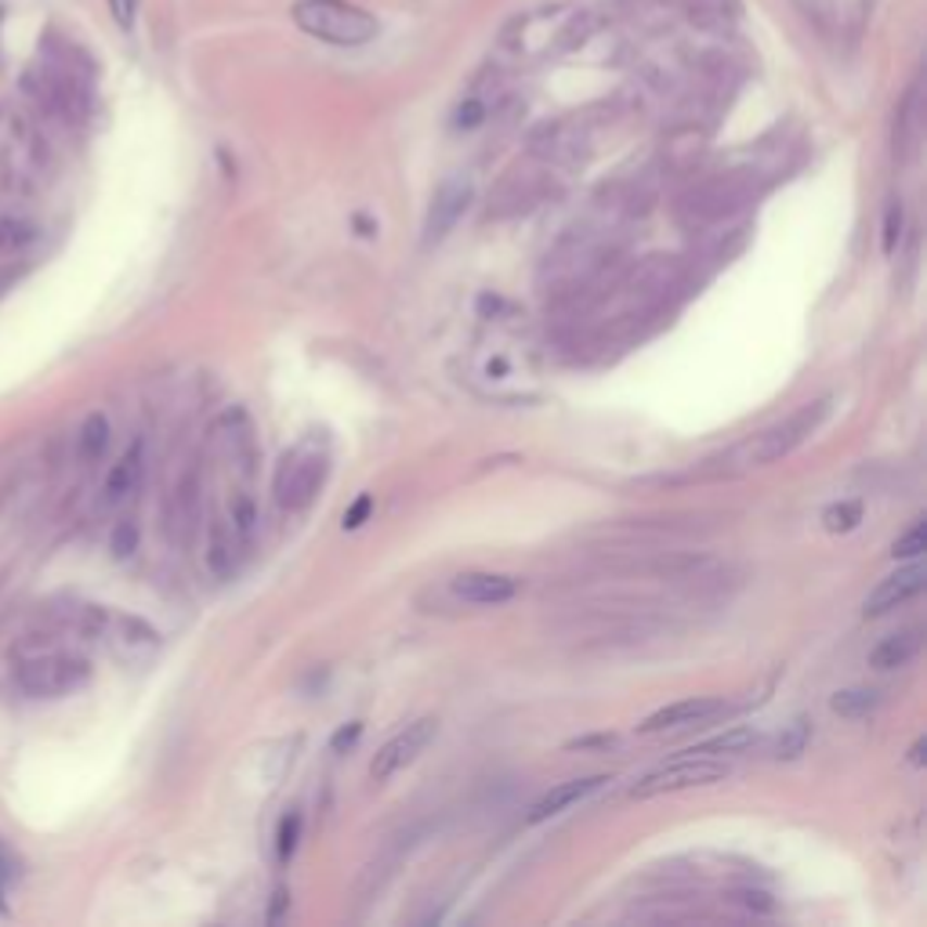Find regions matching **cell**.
<instances>
[{
	"mask_svg": "<svg viewBox=\"0 0 927 927\" xmlns=\"http://www.w3.org/2000/svg\"><path fill=\"white\" fill-rule=\"evenodd\" d=\"M294 23L308 37H319L338 48H359L377 37V18L348 0H297Z\"/></svg>",
	"mask_w": 927,
	"mask_h": 927,
	"instance_id": "1",
	"label": "cell"
},
{
	"mask_svg": "<svg viewBox=\"0 0 927 927\" xmlns=\"http://www.w3.org/2000/svg\"><path fill=\"white\" fill-rule=\"evenodd\" d=\"M91 682V663L73 652H37L15 666L18 693L29 699H59Z\"/></svg>",
	"mask_w": 927,
	"mask_h": 927,
	"instance_id": "2",
	"label": "cell"
},
{
	"mask_svg": "<svg viewBox=\"0 0 927 927\" xmlns=\"http://www.w3.org/2000/svg\"><path fill=\"white\" fill-rule=\"evenodd\" d=\"M322 479H327V446L312 435L305 442H297L294 449L283 453L272 479V493L276 504L287 511H301L308 508L312 497L319 493Z\"/></svg>",
	"mask_w": 927,
	"mask_h": 927,
	"instance_id": "3",
	"label": "cell"
},
{
	"mask_svg": "<svg viewBox=\"0 0 927 927\" xmlns=\"http://www.w3.org/2000/svg\"><path fill=\"white\" fill-rule=\"evenodd\" d=\"M826 414H829V398L808 403V406L797 409V414L779 420V424L764 428L750 442H742V446L736 449V457L747 464V468H764V464H775V460L790 457V453L801 446V442L812 435L818 424H823Z\"/></svg>",
	"mask_w": 927,
	"mask_h": 927,
	"instance_id": "4",
	"label": "cell"
},
{
	"mask_svg": "<svg viewBox=\"0 0 927 927\" xmlns=\"http://www.w3.org/2000/svg\"><path fill=\"white\" fill-rule=\"evenodd\" d=\"M728 775V764L718 758H703V753H685L677 761H666L660 769L645 772L638 783L631 786L634 801H649V797L660 793H677L688 790V786H707V783H721Z\"/></svg>",
	"mask_w": 927,
	"mask_h": 927,
	"instance_id": "5",
	"label": "cell"
},
{
	"mask_svg": "<svg viewBox=\"0 0 927 927\" xmlns=\"http://www.w3.org/2000/svg\"><path fill=\"white\" fill-rule=\"evenodd\" d=\"M435 736H439V721L435 718H417L414 725H406L395 739H388L384 747L377 750V758L370 764V779L373 783L392 779L395 772H403L406 764H414Z\"/></svg>",
	"mask_w": 927,
	"mask_h": 927,
	"instance_id": "6",
	"label": "cell"
},
{
	"mask_svg": "<svg viewBox=\"0 0 927 927\" xmlns=\"http://www.w3.org/2000/svg\"><path fill=\"white\" fill-rule=\"evenodd\" d=\"M732 707L725 699H714V696H693V699H682V703H671L663 710H656L638 725V732L652 736V732H674V728H703L710 721L718 718H728Z\"/></svg>",
	"mask_w": 927,
	"mask_h": 927,
	"instance_id": "7",
	"label": "cell"
},
{
	"mask_svg": "<svg viewBox=\"0 0 927 927\" xmlns=\"http://www.w3.org/2000/svg\"><path fill=\"white\" fill-rule=\"evenodd\" d=\"M924 580H927V569L920 562H913V566L899 569V573L884 576L880 584L866 595V601H862V612H866V617H884V612L905 606V601L916 598L924 591Z\"/></svg>",
	"mask_w": 927,
	"mask_h": 927,
	"instance_id": "8",
	"label": "cell"
},
{
	"mask_svg": "<svg viewBox=\"0 0 927 927\" xmlns=\"http://www.w3.org/2000/svg\"><path fill=\"white\" fill-rule=\"evenodd\" d=\"M468 203H471V181L468 178L457 175V178L442 181L435 200H431V207H428V225H424L428 240H442V236L457 225L460 214L468 211Z\"/></svg>",
	"mask_w": 927,
	"mask_h": 927,
	"instance_id": "9",
	"label": "cell"
},
{
	"mask_svg": "<svg viewBox=\"0 0 927 927\" xmlns=\"http://www.w3.org/2000/svg\"><path fill=\"white\" fill-rule=\"evenodd\" d=\"M453 591L464 601H475V606H504V601L515 598L519 584L504 573H460L453 576Z\"/></svg>",
	"mask_w": 927,
	"mask_h": 927,
	"instance_id": "10",
	"label": "cell"
},
{
	"mask_svg": "<svg viewBox=\"0 0 927 927\" xmlns=\"http://www.w3.org/2000/svg\"><path fill=\"white\" fill-rule=\"evenodd\" d=\"M606 783H609L606 775H587V779H569V783H558L555 790H547V793L541 797V801H536V804L530 808V815H525V823H530V826L544 823V818H551V815H558V812H566L569 804L584 801L587 793L601 790V786H606Z\"/></svg>",
	"mask_w": 927,
	"mask_h": 927,
	"instance_id": "11",
	"label": "cell"
},
{
	"mask_svg": "<svg viewBox=\"0 0 927 927\" xmlns=\"http://www.w3.org/2000/svg\"><path fill=\"white\" fill-rule=\"evenodd\" d=\"M920 645H924V634L916 627L894 631L869 652V666H877V671H899V666H910L916 656H920Z\"/></svg>",
	"mask_w": 927,
	"mask_h": 927,
	"instance_id": "12",
	"label": "cell"
},
{
	"mask_svg": "<svg viewBox=\"0 0 927 927\" xmlns=\"http://www.w3.org/2000/svg\"><path fill=\"white\" fill-rule=\"evenodd\" d=\"M138 479H142V442H135V446L113 464L110 479H105V500H110V504L127 500L135 493Z\"/></svg>",
	"mask_w": 927,
	"mask_h": 927,
	"instance_id": "13",
	"label": "cell"
},
{
	"mask_svg": "<svg viewBox=\"0 0 927 927\" xmlns=\"http://www.w3.org/2000/svg\"><path fill=\"white\" fill-rule=\"evenodd\" d=\"M758 747H761L758 728H728L725 736L699 742V747H693L688 753H703V758H739V753H750Z\"/></svg>",
	"mask_w": 927,
	"mask_h": 927,
	"instance_id": "14",
	"label": "cell"
},
{
	"mask_svg": "<svg viewBox=\"0 0 927 927\" xmlns=\"http://www.w3.org/2000/svg\"><path fill=\"white\" fill-rule=\"evenodd\" d=\"M207 566L214 576H229L236 569V536L225 522H214L211 525V536H207Z\"/></svg>",
	"mask_w": 927,
	"mask_h": 927,
	"instance_id": "15",
	"label": "cell"
},
{
	"mask_svg": "<svg viewBox=\"0 0 927 927\" xmlns=\"http://www.w3.org/2000/svg\"><path fill=\"white\" fill-rule=\"evenodd\" d=\"M105 446H110V420L102 414H88V420L80 424V435H77V449L84 460H99Z\"/></svg>",
	"mask_w": 927,
	"mask_h": 927,
	"instance_id": "16",
	"label": "cell"
},
{
	"mask_svg": "<svg viewBox=\"0 0 927 927\" xmlns=\"http://www.w3.org/2000/svg\"><path fill=\"white\" fill-rule=\"evenodd\" d=\"M829 707L840 718H862L877 707V693H869V688H848V693H837L829 699Z\"/></svg>",
	"mask_w": 927,
	"mask_h": 927,
	"instance_id": "17",
	"label": "cell"
},
{
	"mask_svg": "<svg viewBox=\"0 0 927 927\" xmlns=\"http://www.w3.org/2000/svg\"><path fill=\"white\" fill-rule=\"evenodd\" d=\"M808 736H812V728H808V721H804V718L790 721V725H786V728L779 732V739H775V758L793 761L797 753H804Z\"/></svg>",
	"mask_w": 927,
	"mask_h": 927,
	"instance_id": "18",
	"label": "cell"
},
{
	"mask_svg": "<svg viewBox=\"0 0 927 927\" xmlns=\"http://www.w3.org/2000/svg\"><path fill=\"white\" fill-rule=\"evenodd\" d=\"M823 522H826L829 533H851V530H855V525L862 522V504H859V500L834 504V508H826Z\"/></svg>",
	"mask_w": 927,
	"mask_h": 927,
	"instance_id": "19",
	"label": "cell"
},
{
	"mask_svg": "<svg viewBox=\"0 0 927 927\" xmlns=\"http://www.w3.org/2000/svg\"><path fill=\"white\" fill-rule=\"evenodd\" d=\"M924 551H927V525H924V519H916L910 530H905L899 541H894L891 555L894 558H920Z\"/></svg>",
	"mask_w": 927,
	"mask_h": 927,
	"instance_id": "20",
	"label": "cell"
},
{
	"mask_svg": "<svg viewBox=\"0 0 927 927\" xmlns=\"http://www.w3.org/2000/svg\"><path fill=\"white\" fill-rule=\"evenodd\" d=\"M34 240V229L26 221H15V218H0V254H15Z\"/></svg>",
	"mask_w": 927,
	"mask_h": 927,
	"instance_id": "21",
	"label": "cell"
},
{
	"mask_svg": "<svg viewBox=\"0 0 927 927\" xmlns=\"http://www.w3.org/2000/svg\"><path fill=\"white\" fill-rule=\"evenodd\" d=\"M297 837H301V812H290L283 815V823H279V840H276L279 862H287L297 851Z\"/></svg>",
	"mask_w": 927,
	"mask_h": 927,
	"instance_id": "22",
	"label": "cell"
},
{
	"mask_svg": "<svg viewBox=\"0 0 927 927\" xmlns=\"http://www.w3.org/2000/svg\"><path fill=\"white\" fill-rule=\"evenodd\" d=\"M23 877V859L15 855V848L0 837V884H15Z\"/></svg>",
	"mask_w": 927,
	"mask_h": 927,
	"instance_id": "23",
	"label": "cell"
},
{
	"mask_svg": "<svg viewBox=\"0 0 927 927\" xmlns=\"http://www.w3.org/2000/svg\"><path fill=\"white\" fill-rule=\"evenodd\" d=\"M138 547V530H135V522H120L113 530V555L116 558H127Z\"/></svg>",
	"mask_w": 927,
	"mask_h": 927,
	"instance_id": "24",
	"label": "cell"
},
{
	"mask_svg": "<svg viewBox=\"0 0 927 927\" xmlns=\"http://www.w3.org/2000/svg\"><path fill=\"white\" fill-rule=\"evenodd\" d=\"M370 511H373V497H370V493H363V497L355 500L348 511H344V522H341V525H344V530H359V525L370 519Z\"/></svg>",
	"mask_w": 927,
	"mask_h": 927,
	"instance_id": "25",
	"label": "cell"
},
{
	"mask_svg": "<svg viewBox=\"0 0 927 927\" xmlns=\"http://www.w3.org/2000/svg\"><path fill=\"white\" fill-rule=\"evenodd\" d=\"M899 232H902V207H888V218H884V254H894Z\"/></svg>",
	"mask_w": 927,
	"mask_h": 927,
	"instance_id": "26",
	"label": "cell"
},
{
	"mask_svg": "<svg viewBox=\"0 0 927 927\" xmlns=\"http://www.w3.org/2000/svg\"><path fill=\"white\" fill-rule=\"evenodd\" d=\"M359 736H363V721H348V725H341L338 732H333L330 747L338 753H344V750H352L355 742H359Z\"/></svg>",
	"mask_w": 927,
	"mask_h": 927,
	"instance_id": "27",
	"label": "cell"
},
{
	"mask_svg": "<svg viewBox=\"0 0 927 927\" xmlns=\"http://www.w3.org/2000/svg\"><path fill=\"white\" fill-rule=\"evenodd\" d=\"M138 4H142V0H110V12H113V18H116V23H120L124 29H131V26H135V15H138Z\"/></svg>",
	"mask_w": 927,
	"mask_h": 927,
	"instance_id": "28",
	"label": "cell"
},
{
	"mask_svg": "<svg viewBox=\"0 0 927 927\" xmlns=\"http://www.w3.org/2000/svg\"><path fill=\"white\" fill-rule=\"evenodd\" d=\"M236 533L240 536H251V530H254V504L251 500H240L236 504Z\"/></svg>",
	"mask_w": 927,
	"mask_h": 927,
	"instance_id": "29",
	"label": "cell"
},
{
	"mask_svg": "<svg viewBox=\"0 0 927 927\" xmlns=\"http://www.w3.org/2000/svg\"><path fill=\"white\" fill-rule=\"evenodd\" d=\"M479 120H482V105H479V102L460 105V113H457V127H475Z\"/></svg>",
	"mask_w": 927,
	"mask_h": 927,
	"instance_id": "30",
	"label": "cell"
},
{
	"mask_svg": "<svg viewBox=\"0 0 927 927\" xmlns=\"http://www.w3.org/2000/svg\"><path fill=\"white\" fill-rule=\"evenodd\" d=\"M910 761H913V764H924V739H920V742H916V747H913Z\"/></svg>",
	"mask_w": 927,
	"mask_h": 927,
	"instance_id": "31",
	"label": "cell"
},
{
	"mask_svg": "<svg viewBox=\"0 0 927 927\" xmlns=\"http://www.w3.org/2000/svg\"><path fill=\"white\" fill-rule=\"evenodd\" d=\"M0 913H8V902H4V884H0Z\"/></svg>",
	"mask_w": 927,
	"mask_h": 927,
	"instance_id": "32",
	"label": "cell"
},
{
	"mask_svg": "<svg viewBox=\"0 0 927 927\" xmlns=\"http://www.w3.org/2000/svg\"><path fill=\"white\" fill-rule=\"evenodd\" d=\"M0 287H4V276H0Z\"/></svg>",
	"mask_w": 927,
	"mask_h": 927,
	"instance_id": "33",
	"label": "cell"
}]
</instances>
